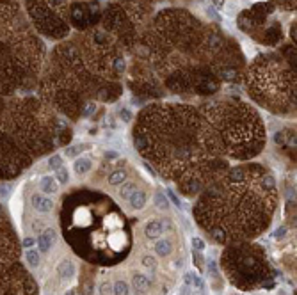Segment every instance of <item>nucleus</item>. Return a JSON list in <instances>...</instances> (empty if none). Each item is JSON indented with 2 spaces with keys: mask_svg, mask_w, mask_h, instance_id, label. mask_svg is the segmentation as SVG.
Listing matches in <instances>:
<instances>
[{
  "mask_svg": "<svg viewBox=\"0 0 297 295\" xmlns=\"http://www.w3.org/2000/svg\"><path fill=\"white\" fill-rule=\"evenodd\" d=\"M272 197L274 180L269 174H262L256 190L240 188V185L212 188L198 203V222L221 244L255 237L269 224Z\"/></svg>",
  "mask_w": 297,
  "mask_h": 295,
  "instance_id": "nucleus-1",
  "label": "nucleus"
},
{
  "mask_svg": "<svg viewBox=\"0 0 297 295\" xmlns=\"http://www.w3.org/2000/svg\"><path fill=\"white\" fill-rule=\"evenodd\" d=\"M29 11H30V14L34 16L36 24H39V27H41L43 30H47L48 36H62L60 32H62L64 28L59 27L60 24L57 22L54 11L48 13V9L45 7V2H41V0H29Z\"/></svg>",
  "mask_w": 297,
  "mask_h": 295,
  "instance_id": "nucleus-2",
  "label": "nucleus"
},
{
  "mask_svg": "<svg viewBox=\"0 0 297 295\" xmlns=\"http://www.w3.org/2000/svg\"><path fill=\"white\" fill-rule=\"evenodd\" d=\"M30 203H32L34 210L41 212V214H48V212H52V208H54V203H52V199L41 196V194H34L32 199H30Z\"/></svg>",
  "mask_w": 297,
  "mask_h": 295,
  "instance_id": "nucleus-3",
  "label": "nucleus"
},
{
  "mask_svg": "<svg viewBox=\"0 0 297 295\" xmlns=\"http://www.w3.org/2000/svg\"><path fill=\"white\" fill-rule=\"evenodd\" d=\"M54 242H56V231L47 230L45 233L39 235V239H37V247H39L41 253H47V251H50Z\"/></svg>",
  "mask_w": 297,
  "mask_h": 295,
  "instance_id": "nucleus-4",
  "label": "nucleus"
},
{
  "mask_svg": "<svg viewBox=\"0 0 297 295\" xmlns=\"http://www.w3.org/2000/svg\"><path fill=\"white\" fill-rule=\"evenodd\" d=\"M144 233H146V237L151 240L158 239L160 235L164 233V224L162 222H158V220H149L148 224H146V230H144Z\"/></svg>",
  "mask_w": 297,
  "mask_h": 295,
  "instance_id": "nucleus-5",
  "label": "nucleus"
},
{
  "mask_svg": "<svg viewBox=\"0 0 297 295\" xmlns=\"http://www.w3.org/2000/svg\"><path fill=\"white\" fill-rule=\"evenodd\" d=\"M57 274H59L62 279H71V277L75 276V265L73 262H70V260H64V262H60L59 265H57Z\"/></svg>",
  "mask_w": 297,
  "mask_h": 295,
  "instance_id": "nucleus-6",
  "label": "nucleus"
},
{
  "mask_svg": "<svg viewBox=\"0 0 297 295\" xmlns=\"http://www.w3.org/2000/svg\"><path fill=\"white\" fill-rule=\"evenodd\" d=\"M132 285H134L135 292H148L149 286H151V281H149V277L144 276V274H135L134 279H132Z\"/></svg>",
  "mask_w": 297,
  "mask_h": 295,
  "instance_id": "nucleus-7",
  "label": "nucleus"
},
{
  "mask_svg": "<svg viewBox=\"0 0 297 295\" xmlns=\"http://www.w3.org/2000/svg\"><path fill=\"white\" fill-rule=\"evenodd\" d=\"M128 201H130L132 208H143V206L146 205V194H144L143 190H137V188H135L134 194L128 197Z\"/></svg>",
  "mask_w": 297,
  "mask_h": 295,
  "instance_id": "nucleus-8",
  "label": "nucleus"
},
{
  "mask_svg": "<svg viewBox=\"0 0 297 295\" xmlns=\"http://www.w3.org/2000/svg\"><path fill=\"white\" fill-rule=\"evenodd\" d=\"M41 190L45 194H56L59 188H57V182L52 176H45V178H41Z\"/></svg>",
  "mask_w": 297,
  "mask_h": 295,
  "instance_id": "nucleus-9",
  "label": "nucleus"
},
{
  "mask_svg": "<svg viewBox=\"0 0 297 295\" xmlns=\"http://www.w3.org/2000/svg\"><path fill=\"white\" fill-rule=\"evenodd\" d=\"M173 251V244L171 240H160L157 245H155V253L158 256H167V254H171Z\"/></svg>",
  "mask_w": 297,
  "mask_h": 295,
  "instance_id": "nucleus-10",
  "label": "nucleus"
},
{
  "mask_svg": "<svg viewBox=\"0 0 297 295\" xmlns=\"http://www.w3.org/2000/svg\"><path fill=\"white\" fill-rule=\"evenodd\" d=\"M91 167H93V162L89 159H79L75 162V173L77 174H86Z\"/></svg>",
  "mask_w": 297,
  "mask_h": 295,
  "instance_id": "nucleus-11",
  "label": "nucleus"
},
{
  "mask_svg": "<svg viewBox=\"0 0 297 295\" xmlns=\"http://www.w3.org/2000/svg\"><path fill=\"white\" fill-rule=\"evenodd\" d=\"M25 262L30 265V267H37L39 265V262H41V256H39V253L37 251H25Z\"/></svg>",
  "mask_w": 297,
  "mask_h": 295,
  "instance_id": "nucleus-12",
  "label": "nucleus"
},
{
  "mask_svg": "<svg viewBox=\"0 0 297 295\" xmlns=\"http://www.w3.org/2000/svg\"><path fill=\"white\" fill-rule=\"evenodd\" d=\"M126 180V173L125 171H114V173L109 176V183L111 185H119Z\"/></svg>",
  "mask_w": 297,
  "mask_h": 295,
  "instance_id": "nucleus-13",
  "label": "nucleus"
},
{
  "mask_svg": "<svg viewBox=\"0 0 297 295\" xmlns=\"http://www.w3.org/2000/svg\"><path fill=\"white\" fill-rule=\"evenodd\" d=\"M114 295H130L128 285L125 281H116V285H114Z\"/></svg>",
  "mask_w": 297,
  "mask_h": 295,
  "instance_id": "nucleus-14",
  "label": "nucleus"
},
{
  "mask_svg": "<svg viewBox=\"0 0 297 295\" xmlns=\"http://www.w3.org/2000/svg\"><path fill=\"white\" fill-rule=\"evenodd\" d=\"M62 164H64V162H62V157H60V155H54V157L48 160V167H50L52 171H57V169H60V167H62Z\"/></svg>",
  "mask_w": 297,
  "mask_h": 295,
  "instance_id": "nucleus-15",
  "label": "nucleus"
},
{
  "mask_svg": "<svg viewBox=\"0 0 297 295\" xmlns=\"http://www.w3.org/2000/svg\"><path fill=\"white\" fill-rule=\"evenodd\" d=\"M135 185L134 183H126V185H123V188H121V192H119V196L123 197V199H128V197L134 194V190H135Z\"/></svg>",
  "mask_w": 297,
  "mask_h": 295,
  "instance_id": "nucleus-16",
  "label": "nucleus"
},
{
  "mask_svg": "<svg viewBox=\"0 0 297 295\" xmlns=\"http://www.w3.org/2000/svg\"><path fill=\"white\" fill-rule=\"evenodd\" d=\"M155 205H157L158 208H167V199H166V196H164L162 192L155 194Z\"/></svg>",
  "mask_w": 297,
  "mask_h": 295,
  "instance_id": "nucleus-17",
  "label": "nucleus"
},
{
  "mask_svg": "<svg viewBox=\"0 0 297 295\" xmlns=\"http://www.w3.org/2000/svg\"><path fill=\"white\" fill-rule=\"evenodd\" d=\"M57 182L59 183H66L68 182V171L64 167L57 169Z\"/></svg>",
  "mask_w": 297,
  "mask_h": 295,
  "instance_id": "nucleus-18",
  "label": "nucleus"
},
{
  "mask_svg": "<svg viewBox=\"0 0 297 295\" xmlns=\"http://www.w3.org/2000/svg\"><path fill=\"white\" fill-rule=\"evenodd\" d=\"M143 265H144V267H148V268H155V267H157V263H155V258H151V256H144L143 258Z\"/></svg>",
  "mask_w": 297,
  "mask_h": 295,
  "instance_id": "nucleus-19",
  "label": "nucleus"
},
{
  "mask_svg": "<svg viewBox=\"0 0 297 295\" xmlns=\"http://www.w3.org/2000/svg\"><path fill=\"white\" fill-rule=\"evenodd\" d=\"M192 245H194L198 251H203V249H205V242L201 239H198V237H194V239H192Z\"/></svg>",
  "mask_w": 297,
  "mask_h": 295,
  "instance_id": "nucleus-20",
  "label": "nucleus"
},
{
  "mask_svg": "<svg viewBox=\"0 0 297 295\" xmlns=\"http://www.w3.org/2000/svg\"><path fill=\"white\" fill-rule=\"evenodd\" d=\"M102 295H112V286L111 285H102Z\"/></svg>",
  "mask_w": 297,
  "mask_h": 295,
  "instance_id": "nucleus-21",
  "label": "nucleus"
},
{
  "mask_svg": "<svg viewBox=\"0 0 297 295\" xmlns=\"http://www.w3.org/2000/svg\"><path fill=\"white\" fill-rule=\"evenodd\" d=\"M167 196L171 197V201H173V203H175V205H177V206H178V208H180V201H178V197H177V196H175V194H173V192H171V190H167Z\"/></svg>",
  "mask_w": 297,
  "mask_h": 295,
  "instance_id": "nucleus-22",
  "label": "nucleus"
},
{
  "mask_svg": "<svg viewBox=\"0 0 297 295\" xmlns=\"http://www.w3.org/2000/svg\"><path fill=\"white\" fill-rule=\"evenodd\" d=\"M285 231H287L285 228H279V230L276 231V235H274V237H276V239H283V237H285Z\"/></svg>",
  "mask_w": 297,
  "mask_h": 295,
  "instance_id": "nucleus-23",
  "label": "nucleus"
},
{
  "mask_svg": "<svg viewBox=\"0 0 297 295\" xmlns=\"http://www.w3.org/2000/svg\"><path fill=\"white\" fill-rule=\"evenodd\" d=\"M32 244H34V240H32V239H25V240H24V245H25V247H30Z\"/></svg>",
  "mask_w": 297,
  "mask_h": 295,
  "instance_id": "nucleus-24",
  "label": "nucleus"
},
{
  "mask_svg": "<svg viewBox=\"0 0 297 295\" xmlns=\"http://www.w3.org/2000/svg\"><path fill=\"white\" fill-rule=\"evenodd\" d=\"M66 295H75V290H70V292H68V294H66Z\"/></svg>",
  "mask_w": 297,
  "mask_h": 295,
  "instance_id": "nucleus-25",
  "label": "nucleus"
}]
</instances>
